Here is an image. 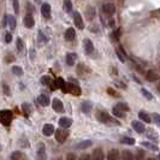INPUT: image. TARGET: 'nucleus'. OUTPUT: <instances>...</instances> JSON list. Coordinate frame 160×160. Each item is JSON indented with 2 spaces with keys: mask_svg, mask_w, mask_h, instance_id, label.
Segmentation results:
<instances>
[{
  "mask_svg": "<svg viewBox=\"0 0 160 160\" xmlns=\"http://www.w3.org/2000/svg\"><path fill=\"white\" fill-rule=\"evenodd\" d=\"M39 40H40V42H46L47 41V37L42 34V31H39Z\"/></svg>",
  "mask_w": 160,
  "mask_h": 160,
  "instance_id": "38",
  "label": "nucleus"
},
{
  "mask_svg": "<svg viewBox=\"0 0 160 160\" xmlns=\"http://www.w3.org/2000/svg\"><path fill=\"white\" fill-rule=\"evenodd\" d=\"M69 136V131H66L65 129H59V130H56V140L59 142V143H64L66 141Z\"/></svg>",
  "mask_w": 160,
  "mask_h": 160,
  "instance_id": "2",
  "label": "nucleus"
},
{
  "mask_svg": "<svg viewBox=\"0 0 160 160\" xmlns=\"http://www.w3.org/2000/svg\"><path fill=\"white\" fill-rule=\"evenodd\" d=\"M13 1V9H15V12L18 13L19 12V3H18V0H12Z\"/></svg>",
  "mask_w": 160,
  "mask_h": 160,
  "instance_id": "37",
  "label": "nucleus"
},
{
  "mask_svg": "<svg viewBox=\"0 0 160 160\" xmlns=\"http://www.w3.org/2000/svg\"><path fill=\"white\" fill-rule=\"evenodd\" d=\"M37 101L40 102V105H41V106H48L49 105V98L47 95H45V94L40 95L39 99H37Z\"/></svg>",
  "mask_w": 160,
  "mask_h": 160,
  "instance_id": "20",
  "label": "nucleus"
},
{
  "mask_svg": "<svg viewBox=\"0 0 160 160\" xmlns=\"http://www.w3.org/2000/svg\"><path fill=\"white\" fill-rule=\"evenodd\" d=\"M41 83H42L44 86H48V84L51 83V79H49V77H48V76L42 77V78H41Z\"/></svg>",
  "mask_w": 160,
  "mask_h": 160,
  "instance_id": "36",
  "label": "nucleus"
},
{
  "mask_svg": "<svg viewBox=\"0 0 160 160\" xmlns=\"http://www.w3.org/2000/svg\"><path fill=\"white\" fill-rule=\"evenodd\" d=\"M54 126H53L52 124H45L44 129H42V132H44V135L45 136H51L54 134Z\"/></svg>",
  "mask_w": 160,
  "mask_h": 160,
  "instance_id": "14",
  "label": "nucleus"
},
{
  "mask_svg": "<svg viewBox=\"0 0 160 160\" xmlns=\"http://www.w3.org/2000/svg\"><path fill=\"white\" fill-rule=\"evenodd\" d=\"M41 13H42V16L45 17V18H49L51 17V6H49V4H42V6H41Z\"/></svg>",
  "mask_w": 160,
  "mask_h": 160,
  "instance_id": "16",
  "label": "nucleus"
},
{
  "mask_svg": "<svg viewBox=\"0 0 160 160\" xmlns=\"http://www.w3.org/2000/svg\"><path fill=\"white\" fill-rule=\"evenodd\" d=\"M64 10L66 12H71L72 10V3L71 0H64Z\"/></svg>",
  "mask_w": 160,
  "mask_h": 160,
  "instance_id": "29",
  "label": "nucleus"
},
{
  "mask_svg": "<svg viewBox=\"0 0 160 160\" xmlns=\"http://www.w3.org/2000/svg\"><path fill=\"white\" fill-rule=\"evenodd\" d=\"M75 59H76V56L74 53H68V54H66V64L69 66H72L75 64Z\"/></svg>",
  "mask_w": 160,
  "mask_h": 160,
  "instance_id": "22",
  "label": "nucleus"
},
{
  "mask_svg": "<svg viewBox=\"0 0 160 160\" xmlns=\"http://www.w3.org/2000/svg\"><path fill=\"white\" fill-rule=\"evenodd\" d=\"M45 159H46V148H45V146L41 143V144H39V148H37L36 160H45Z\"/></svg>",
  "mask_w": 160,
  "mask_h": 160,
  "instance_id": "7",
  "label": "nucleus"
},
{
  "mask_svg": "<svg viewBox=\"0 0 160 160\" xmlns=\"http://www.w3.org/2000/svg\"><path fill=\"white\" fill-rule=\"evenodd\" d=\"M0 122L4 125H10V123L12 122V112L9 110L0 111Z\"/></svg>",
  "mask_w": 160,
  "mask_h": 160,
  "instance_id": "1",
  "label": "nucleus"
},
{
  "mask_svg": "<svg viewBox=\"0 0 160 160\" xmlns=\"http://www.w3.org/2000/svg\"><path fill=\"white\" fill-rule=\"evenodd\" d=\"M79 160H90V155L89 154H82L79 156Z\"/></svg>",
  "mask_w": 160,
  "mask_h": 160,
  "instance_id": "48",
  "label": "nucleus"
},
{
  "mask_svg": "<svg viewBox=\"0 0 160 160\" xmlns=\"http://www.w3.org/2000/svg\"><path fill=\"white\" fill-rule=\"evenodd\" d=\"M90 110H91V102L84 101V102L82 104V111H83L84 113H89Z\"/></svg>",
  "mask_w": 160,
  "mask_h": 160,
  "instance_id": "25",
  "label": "nucleus"
},
{
  "mask_svg": "<svg viewBox=\"0 0 160 160\" xmlns=\"http://www.w3.org/2000/svg\"><path fill=\"white\" fill-rule=\"evenodd\" d=\"M112 112H113V114H114L116 117H119V118L125 117V111H123L121 107H118V106H114L113 110H112Z\"/></svg>",
  "mask_w": 160,
  "mask_h": 160,
  "instance_id": "19",
  "label": "nucleus"
},
{
  "mask_svg": "<svg viewBox=\"0 0 160 160\" xmlns=\"http://www.w3.org/2000/svg\"><path fill=\"white\" fill-rule=\"evenodd\" d=\"M84 72H89V69H87L86 65H83V64H78V66H77V74L78 75H83Z\"/></svg>",
  "mask_w": 160,
  "mask_h": 160,
  "instance_id": "27",
  "label": "nucleus"
},
{
  "mask_svg": "<svg viewBox=\"0 0 160 160\" xmlns=\"http://www.w3.org/2000/svg\"><path fill=\"white\" fill-rule=\"evenodd\" d=\"M11 41H12V35H11V33H6V34H5V42L10 44Z\"/></svg>",
  "mask_w": 160,
  "mask_h": 160,
  "instance_id": "41",
  "label": "nucleus"
},
{
  "mask_svg": "<svg viewBox=\"0 0 160 160\" xmlns=\"http://www.w3.org/2000/svg\"><path fill=\"white\" fill-rule=\"evenodd\" d=\"M17 48H18V51L23 49V41H22V39H17Z\"/></svg>",
  "mask_w": 160,
  "mask_h": 160,
  "instance_id": "44",
  "label": "nucleus"
},
{
  "mask_svg": "<svg viewBox=\"0 0 160 160\" xmlns=\"http://www.w3.org/2000/svg\"><path fill=\"white\" fill-rule=\"evenodd\" d=\"M84 52H86V54L90 56L93 52H94V45H93V42L90 41L89 39H86L84 40Z\"/></svg>",
  "mask_w": 160,
  "mask_h": 160,
  "instance_id": "8",
  "label": "nucleus"
},
{
  "mask_svg": "<svg viewBox=\"0 0 160 160\" xmlns=\"http://www.w3.org/2000/svg\"><path fill=\"white\" fill-rule=\"evenodd\" d=\"M66 160H76V156L74 153H69L68 155H66Z\"/></svg>",
  "mask_w": 160,
  "mask_h": 160,
  "instance_id": "47",
  "label": "nucleus"
},
{
  "mask_svg": "<svg viewBox=\"0 0 160 160\" xmlns=\"http://www.w3.org/2000/svg\"><path fill=\"white\" fill-rule=\"evenodd\" d=\"M141 93H142V95H143L146 99H148V100H152V99H153V95L151 94V93H149L147 89L142 88V89H141Z\"/></svg>",
  "mask_w": 160,
  "mask_h": 160,
  "instance_id": "32",
  "label": "nucleus"
},
{
  "mask_svg": "<svg viewBox=\"0 0 160 160\" xmlns=\"http://www.w3.org/2000/svg\"><path fill=\"white\" fill-rule=\"evenodd\" d=\"M159 160H160V154H159Z\"/></svg>",
  "mask_w": 160,
  "mask_h": 160,
  "instance_id": "51",
  "label": "nucleus"
},
{
  "mask_svg": "<svg viewBox=\"0 0 160 160\" xmlns=\"http://www.w3.org/2000/svg\"><path fill=\"white\" fill-rule=\"evenodd\" d=\"M142 146H143L144 148H148V149H151V151H154V152H155V151H159V148L156 147V146L153 144V143H151V142H143Z\"/></svg>",
  "mask_w": 160,
  "mask_h": 160,
  "instance_id": "28",
  "label": "nucleus"
},
{
  "mask_svg": "<svg viewBox=\"0 0 160 160\" xmlns=\"http://www.w3.org/2000/svg\"><path fill=\"white\" fill-rule=\"evenodd\" d=\"M122 160H134V156H132L130 151H123L122 153Z\"/></svg>",
  "mask_w": 160,
  "mask_h": 160,
  "instance_id": "26",
  "label": "nucleus"
},
{
  "mask_svg": "<svg viewBox=\"0 0 160 160\" xmlns=\"http://www.w3.org/2000/svg\"><path fill=\"white\" fill-rule=\"evenodd\" d=\"M117 106H118V107H121V109H122L123 111H125V112H126V111L129 110V109H128V106H126V105H125L124 102H119V104H118Z\"/></svg>",
  "mask_w": 160,
  "mask_h": 160,
  "instance_id": "43",
  "label": "nucleus"
},
{
  "mask_svg": "<svg viewBox=\"0 0 160 160\" xmlns=\"http://www.w3.org/2000/svg\"><path fill=\"white\" fill-rule=\"evenodd\" d=\"M107 91H109V94H110V95H113V96H116V98H118V96H119V95L117 94V91H116V90H113V89H111V88H109V89H107Z\"/></svg>",
  "mask_w": 160,
  "mask_h": 160,
  "instance_id": "45",
  "label": "nucleus"
},
{
  "mask_svg": "<svg viewBox=\"0 0 160 160\" xmlns=\"http://www.w3.org/2000/svg\"><path fill=\"white\" fill-rule=\"evenodd\" d=\"M107 160H122L121 159V154L117 149H111L107 154Z\"/></svg>",
  "mask_w": 160,
  "mask_h": 160,
  "instance_id": "15",
  "label": "nucleus"
},
{
  "mask_svg": "<svg viewBox=\"0 0 160 160\" xmlns=\"http://www.w3.org/2000/svg\"><path fill=\"white\" fill-rule=\"evenodd\" d=\"M102 11H104L107 16H112L113 13L116 12V6H114L112 3H106V4L102 6Z\"/></svg>",
  "mask_w": 160,
  "mask_h": 160,
  "instance_id": "3",
  "label": "nucleus"
},
{
  "mask_svg": "<svg viewBox=\"0 0 160 160\" xmlns=\"http://www.w3.org/2000/svg\"><path fill=\"white\" fill-rule=\"evenodd\" d=\"M7 23H9L10 28H11L12 30L16 28V18L13 17V16H11V15H7Z\"/></svg>",
  "mask_w": 160,
  "mask_h": 160,
  "instance_id": "24",
  "label": "nucleus"
},
{
  "mask_svg": "<svg viewBox=\"0 0 160 160\" xmlns=\"http://www.w3.org/2000/svg\"><path fill=\"white\" fill-rule=\"evenodd\" d=\"M153 119H154V122H156L158 125H160V114L154 113V114H153Z\"/></svg>",
  "mask_w": 160,
  "mask_h": 160,
  "instance_id": "42",
  "label": "nucleus"
},
{
  "mask_svg": "<svg viewBox=\"0 0 160 160\" xmlns=\"http://www.w3.org/2000/svg\"><path fill=\"white\" fill-rule=\"evenodd\" d=\"M23 23H24V25L26 26V28H33L34 26V24H35V21H34V18H33V16L30 15V13H28L25 17H24V19H23Z\"/></svg>",
  "mask_w": 160,
  "mask_h": 160,
  "instance_id": "11",
  "label": "nucleus"
},
{
  "mask_svg": "<svg viewBox=\"0 0 160 160\" xmlns=\"http://www.w3.org/2000/svg\"><path fill=\"white\" fill-rule=\"evenodd\" d=\"M24 159H25V155L19 151H16L11 154V160H24Z\"/></svg>",
  "mask_w": 160,
  "mask_h": 160,
  "instance_id": "21",
  "label": "nucleus"
},
{
  "mask_svg": "<svg viewBox=\"0 0 160 160\" xmlns=\"http://www.w3.org/2000/svg\"><path fill=\"white\" fill-rule=\"evenodd\" d=\"M147 160H155V159H153V158H149V159H147Z\"/></svg>",
  "mask_w": 160,
  "mask_h": 160,
  "instance_id": "50",
  "label": "nucleus"
},
{
  "mask_svg": "<svg viewBox=\"0 0 160 160\" xmlns=\"http://www.w3.org/2000/svg\"><path fill=\"white\" fill-rule=\"evenodd\" d=\"M143 156H144L143 151H139V152H137V154H136L135 160H143Z\"/></svg>",
  "mask_w": 160,
  "mask_h": 160,
  "instance_id": "39",
  "label": "nucleus"
},
{
  "mask_svg": "<svg viewBox=\"0 0 160 160\" xmlns=\"http://www.w3.org/2000/svg\"><path fill=\"white\" fill-rule=\"evenodd\" d=\"M70 93L71 94H74V95H79L81 94V89H79L77 86H75V84H72V87H71V90H70Z\"/></svg>",
  "mask_w": 160,
  "mask_h": 160,
  "instance_id": "33",
  "label": "nucleus"
},
{
  "mask_svg": "<svg viewBox=\"0 0 160 160\" xmlns=\"http://www.w3.org/2000/svg\"><path fill=\"white\" fill-rule=\"evenodd\" d=\"M121 142H122V143H125V144H134V143H135V140L132 139V137H126V136H124V137H122Z\"/></svg>",
  "mask_w": 160,
  "mask_h": 160,
  "instance_id": "31",
  "label": "nucleus"
},
{
  "mask_svg": "<svg viewBox=\"0 0 160 160\" xmlns=\"http://www.w3.org/2000/svg\"><path fill=\"white\" fill-rule=\"evenodd\" d=\"M22 107H23V110H24L25 112H28V113H29V112L31 111V109H30V106H29L28 104H23V106H22Z\"/></svg>",
  "mask_w": 160,
  "mask_h": 160,
  "instance_id": "46",
  "label": "nucleus"
},
{
  "mask_svg": "<svg viewBox=\"0 0 160 160\" xmlns=\"http://www.w3.org/2000/svg\"><path fill=\"white\" fill-rule=\"evenodd\" d=\"M131 125H132V128H134V130L136 131V132H139V134H142V132H144V125L141 123V122H137V121H134L131 123Z\"/></svg>",
  "mask_w": 160,
  "mask_h": 160,
  "instance_id": "13",
  "label": "nucleus"
},
{
  "mask_svg": "<svg viewBox=\"0 0 160 160\" xmlns=\"http://www.w3.org/2000/svg\"><path fill=\"white\" fill-rule=\"evenodd\" d=\"M90 146H91V141H89V140H86V141L79 142V143L77 144V148H79V149H86V148L90 147Z\"/></svg>",
  "mask_w": 160,
  "mask_h": 160,
  "instance_id": "23",
  "label": "nucleus"
},
{
  "mask_svg": "<svg viewBox=\"0 0 160 160\" xmlns=\"http://www.w3.org/2000/svg\"><path fill=\"white\" fill-rule=\"evenodd\" d=\"M71 124H72V121H71L70 118H68V117H63V118L59 119V125H60V128H63V129L70 128Z\"/></svg>",
  "mask_w": 160,
  "mask_h": 160,
  "instance_id": "12",
  "label": "nucleus"
},
{
  "mask_svg": "<svg viewBox=\"0 0 160 160\" xmlns=\"http://www.w3.org/2000/svg\"><path fill=\"white\" fill-rule=\"evenodd\" d=\"M74 21H75V24L78 29H83L84 28V24H83V18L82 16L79 15V12H75L74 13Z\"/></svg>",
  "mask_w": 160,
  "mask_h": 160,
  "instance_id": "5",
  "label": "nucleus"
},
{
  "mask_svg": "<svg viewBox=\"0 0 160 160\" xmlns=\"http://www.w3.org/2000/svg\"><path fill=\"white\" fill-rule=\"evenodd\" d=\"M12 72L15 75H17V76H22L23 75V70H22V68H19V66H13Z\"/></svg>",
  "mask_w": 160,
  "mask_h": 160,
  "instance_id": "34",
  "label": "nucleus"
},
{
  "mask_svg": "<svg viewBox=\"0 0 160 160\" xmlns=\"http://www.w3.org/2000/svg\"><path fill=\"white\" fill-rule=\"evenodd\" d=\"M147 137L151 139V140H153V141H156V140H158V135L155 134V132H153V131L147 132Z\"/></svg>",
  "mask_w": 160,
  "mask_h": 160,
  "instance_id": "35",
  "label": "nucleus"
},
{
  "mask_svg": "<svg viewBox=\"0 0 160 160\" xmlns=\"http://www.w3.org/2000/svg\"><path fill=\"white\" fill-rule=\"evenodd\" d=\"M113 35H114V39L118 40V39H119V30H116V31L113 33Z\"/></svg>",
  "mask_w": 160,
  "mask_h": 160,
  "instance_id": "49",
  "label": "nucleus"
},
{
  "mask_svg": "<svg viewBox=\"0 0 160 160\" xmlns=\"http://www.w3.org/2000/svg\"><path fill=\"white\" fill-rule=\"evenodd\" d=\"M95 16V10L93 9V7H88L87 9V18L88 19H93Z\"/></svg>",
  "mask_w": 160,
  "mask_h": 160,
  "instance_id": "30",
  "label": "nucleus"
},
{
  "mask_svg": "<svg viewBox=\"0 0 160 160\" xmlns=\"http://www.w3.org/2000/svg\"><path fill=\"white\" fill-rule=\"evenodd\" d=\"M90 160H104V151L98 147L93 151V154L90 156Z\"/></svg>",
  "mask_w": 160,
  "mask_h": 160,
  "instance_id": "4",
  "label": "nucleus"
},
{
  "mask_svg": "<svg viewBox=\"0 0 160 160\" xmlns=\"http://www.w3.org/2000/svg\"><path fill=\"white\" fill-rule=\"evenodd\" d=\"M96 118H98V121L101 122V123H109V122H111V117L109 116V113H106L104 111L98 112Z\"/></svg>",
  "mask_w": 160,
  "mask_h": 160,
  "instance_id": "6",
  "label": "nucleus"
},
{
  "mask_svg": "<svg viewBox=\"0 0 160 160\" xmlns=\"http://www.w3.org/2000/svg\"><path fill=\"white\" fill-rule=\"evenodd\" d=\"M139 117H140L141 121L144 122V123H151V122H152L151 116H149L147 112H144V111H141V112L139 113Z\"/></svg>",
  "mask_w": 160,
  "mask_h": 160,
  "instance_id": "18",
  "label": "nucleus"
},
{
  "mask_svg": "<svg viewBox=\"0 0 160 160\" xmlns=\"http://www.w3.org/2000/svg\"><path fill=\"white\" fill-rule=\"evenodd\" d=\"M52 107H53V110H54L56 112H58V113L63 112V110H64L63 102H61L59 99H53V101H52Z\"/></svg>",
  "mask_w": 160,
  "mask_h": 160,
  "instance_id": "9",
  "label": "nucleus"
},
{
  "mask_svg": "<svg viewBox=\"0 0 160 160\" xmlns=\"http://www.w3.org/2000/svg\"><path fill=\"white\" fill-rule=\"evenodd\" d=\"M146 78H147L148 81H151V82H155V81H159V79H160V75L156 71L151 70V71H148L147 74H146Z\"/></svg>",
  "mask_w": 160,
  "mask_h": 160,
  "instance_id": "10",
  "label": "nucleus"
},
{
  "mask_svg": "<svg viewBox=\"0 0 160 160\" xmlns=\"http://www.w3.org/2000/svg\"><path fill=\"white\" fill-rule=\"evenodd\" d=\"M75 36H76V33H75V29H74V28H69L68 30L65 31V35H64V37H65L66 41H72V40L75 39Z\"/></svg>",
  "mask_w": 160,
  "mask_h": 160,
  "instance_id": "17",
  "label": "nucleus"
},
{
  "mask_svg": "<svg viewBox=\"0 0 160 160\" xmlns=\"http://www.w3.org/2000/svg\"><path fill=\"white\" fill-rule=\"evenodd\" d=\"M51 88H52V89H58V88H60L58 81H51Z\"/></svg>",
  "mask_w": 160,
  "mask_h": 160,
  "instance_id": "40",
  "label": "nucleus"
}]
</instances>
